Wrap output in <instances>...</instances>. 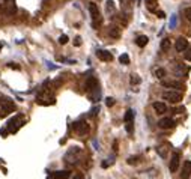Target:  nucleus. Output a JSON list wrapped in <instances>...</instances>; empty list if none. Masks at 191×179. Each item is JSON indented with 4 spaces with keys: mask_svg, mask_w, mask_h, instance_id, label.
<instances>
[{
    "mask_svg": "<svg viewBox=\"0 0 191 179\" xmlns=\"http://www.w3.org/2000/svg\"><path fill=\"white\" fill-rule=\"evenodd\" d=\"M173 72L176 75H179V77H187L188 72H190V66H187L185 63H178L176 62V65L173 66Z\"/></svg>",
    "mask_w": 191,
    "mask_h": 179,
    "instance_id": "nucleus-7",
    "label": "nucleus"
},
{
    "mask_svg": "<svg viewBox=\"0 0 191 179\" xmlns=\"http://www.w3.org/2000/svg\"><path fill=\"white\" fill-rule=\"evenodd\" d=\"M191 176V161H187L182 167V172H181V178L182 179H190Z\"/></svg>",
    "mask_w": 191,
    "mask_h": 179,
    "instance_id": "nucleus-14",
    "label": "nucleus"
},
{
    "mask_svg": "<svg viewBox=\"0 0 191 179\" xmlns=\"http://www.w3.org/2000/svg\"><path fill=\"white\" fill-rule=\"evenodd\" d=\"M130 82H131V84H140V83H142V78H140L137 74H131Z\"/></svg>",
    "mask_w": 191,
    "mask_h": 179,
    "instance_id": "nucleus-20",
    "label": "nucleus"
},
{
    "mask_svg": "<svg viewBox=\"0 0 191 179\" xmlns=\"http://www.w3.org/2000/svg\"><path fill=\"white\" fill-rule=\"evenodd\" d=\"M176 23H178V18H176V17H173V18H172V24H170V26L173 27V26H175Z\"/></svg>",
    "mask_w": 191,
    "mask_h": 179,
    "instance_id": "nucleus-32",
    "label": "nucleus"
},
{
    "mask_svg": "<svg viewBox=\"0 0 191 179\" xmlns=\"http://www.w3.org/2000/svg\"><path fill=\"white\" fill-rule=\"evenodd\" d=\"M74 45H75V47H78V45H81V38H80V36H77L75 39H74Z\"/></svg>",
    "mask_w": 191,
    "mask_h": 179,
    "instance_id": "nucleus-29",
    "label": "nucleus"
},
{
    "mask_svg": "<svg viewBox=\"0 0 191 179\" xmlns=\"http://www.w3.org/2000/svg\"><path fill=\"white\" fill-rule=\"evenodd\" d=\"M0 48H2V44H0Z\"/></svg>",
    "mask_w": 191,
    "mask_h": 179,
    "instance_id": "nucleus-35",
    "label": "nucleus"
},
{
    "mask_svg": "<svg viewBox=\"0 0 191 179\" xmlns=\"http://www.w3.org/2000/svg\"><path fill=\"white\" fill-rule=\"evenodd\" d=\"M185 60H188V62H191V48L188 50V51L185 53Z\"/></svg>",
    "mask_w": 191,
    "mask_h": 179,
    "instance_id": "nucleus-30",
    "label": "nucleus"
},
{
    "mask_svg": "<svg viewBox=\"0 0 191 179\" xmlns=\"http://www.w3.org/2000/svg\"><path fill=\"white\" fill-rule=\"evenodd\" d=\"M175 48H176V51H185V50H188V39H185L183 36L178 38L176 39V44H175Z\"/></svg>",
    "mask_w": 191,
    "mask_h": 179,
    "instance_id": "nucleus-10",
    "label": "nucleus"
},
{
    "mask_svg": "<svg viewBox=\"0 0 191 179\" xmlns=\"http://www.w3.org/2000/svg\"><path fill=\"white\" fill-rule=\"evenodd\" d=\"M158 127L163 128V129H170V128L175 127V120L172 118H164V119H161L158 122Z\"/></svg>",
    "mask_w": 191,
    "mask_h": 179,
    "instance_id": "nucleus-12",
    "label": "nucleus"
},
{
    "mask_svg": "<svg viewBox=\"0 0 191 179\" xmlns=\"http://www.w3.org/2000/svg\"><path fill=\"white\" fill-rule=\"evenodd\" d=\"M98 87V82H96V78H93V77H90L89 80H87V83H86V89L87 90H93Z\"/></svg>",
    "mask_w": 191,
    "mask_h": 179,
    "instance_id": "nucleus-16",
    "label": "nucleus"
},
{
    "mask_svg": "<svg viewBox=\"0 0 191 179\" xmlns=\"http://www.w3.org/2000/svg\"><path fill=\"white\" fill-rule=\"evenodd\" d=\"M23 118L21 116H15V118H12V119L8 122V125H6V129H8V133H17L20 128L23 127Z\"/></svg>",
    "mask_w": 191,
    "mask_h": 179,
    "instance_id": "nucleus-3",
    "label": "nucleus"
},
{
    "mask_svg": "<svg viewBox=\"0 0 191 179\" xmlns=\"http://www.w3.org/2000/svg\"><path fill=\"white\" fill-rule=\"evenodd\" d=\"M96 56H98L100 60H104V62H111V60H113L111 53L107 51V50H98V51H96Z\"/></svg>",
    "mask_w": 191,
    "mask_h": 179,
    "instance_id": "nucleus-13",
    "label": "nucleus"
},
{
    "mask_svg": "<svg viewBox=\"0 0 191 179\" xmlns=\"http://www.w3.org/2000/svg\"><path fill=\"white\" fill-rule=\"evenodd\" d=\"M71 176L69 170H59V172H53L47 179H68Z\"/></svg>",
    "mask_w": 191,
    "mask_h": 179,
    "instance_id": "nucleus-11",
    "label": "nucleus"
},
{
    "mask_svg": "<svg viewBox=\"0 0 191 179\" xmlns=\"http://www.w3.org/2000/svg\"><path fill=\"white\" fill-rule=\"evenodd\" d=\"M78 154H80V148L74 146L72 149L68 150V154L65 155V161L69 163V164H75L77 160H78Z\"/></svg>",
    "mask_w": 191,
    "mask_h": 179,
    "instance_id": "nucleus-6",
    "label": "nucleus"
},
{
    "mask_svg": "<svg viewBox=\"0 0 191 179\" xmlns=\"http://www.w3.org/2000/svg\"><path fill=\"white\" fill-rule=\"evenodd\" d=\"M163 99H167L168 103H181L182 99V93L181 92H176V90H166L163 92Z\"/></svg>",
    "mask_w": 191,
    "mask_h": 179,
    "instance_id": "nucleus-5",
    "label": "nucleus"
},
{
    "mask_svg": "<svg viewBox=\"0 0 191 179\" xmlns=\"http://www.w3.org/2000/svg\"><path fill=\"white\" fill-rule=\"evenodd\" d=\"M146 3H147L149 9H151L152 6H155V5H157V0H146Z\"/></svg>",
    "mask_w": 191,
    "mask_h": 179,
    "instance_id": "nucleus-28",
    "label": "nucleus"
},
{
    "mask_svg": "<svg viewBox=\"0 0 191 179\" xmlns=\"http://www.w3.org/2000/svg\"><path fill=\"white\" fill-rule=\"evenodd\" d=\"M161 48H163L164 51H168V48H170V39L164 38V39L161 41Z\"/></svg>",
    "mask_w": 191,
    "mask_h": 179,
    "instance_id": "nucleus-19",
    "label": "nucleus"
},
{
    "mask_svg": "<svg viewBox=\"0 0 191 179\" xmlns=\"http://www.w3.org/2000/svg\"><path fill=\"white\" fill-rule=\"evenodd\" d=\"M153 110H155V113H158V114H163V113L167 112V105L164 104V103H153Z\"/></svg>",
    "mask_w": 191,
    "mask_h": 179,
    "instance_id": "nucleus-15",
    "label": "nucleus"
},
{
    "mask_svg": "<svg viewBox=\"0 0 191 179\" xmlns=\"http://www.w3.org/2000/svg\"><path fill=\"white\" fill-rule=\"evenodd\" d=\"M161 84L164 87H176V89H183V83L178 80H168V78H161Z\"/></svg>",
    "mask_w": 191,
    "mask_h": 179,
    "instance_id": "nucleus-8",
    "label": "nucleus"
},
{
    "mask_svg": "<svg viewBox=\"0 0 191 179\" xmlns=\"http://www.w3.org/2000/svg\"><path fill=\"white\" fill-rule=\"evenodd\" d=\"M158 17H160V18H164V17H166V14H164L163 11H158Z\"/></svg>",
    "mask_w": 191,
    "mask_h": 179,
    "instance_id": "nucleus-33",
    "label": "nucleus"
},
{
    "mask_svg": "<svg viewBox=\"0 0 191 179\" xmlns=\"http://www.w3.org/2000/svg\"><path fill=\"white\" fill-rule=\"evenodd\" d=\"M183 15H185L187 21L191 24V6H188V8H185V9H183Z\"/></svg>",
    "mask_w": 191,
    "mask_h": 179,
    "instance_id": "nucleus-22",
    "label": "nucleus"
},
{
    "mask_svg": "<svg viewBox=\"0 0 191 179\" xmlns=\"http://www.w3.org/2000/svg\"><path fill=\"white\" fill-rule=\"evenodd\" d=\"M89 11H90L92 26H93V29H100L102 18H101L100 9H98V6H96V3H90V5H89Z\"/></svg>",
    "mask_w": 191,
    "mask_h": 179,
    "instance_id": "nucleus-2",
    "label": "nucleus"
},
{
    "mask_svg": "<svg viewBox=\"0 0 191 179\" xmlns=\"http://www.w3.org/2000/svg\"><path fill=\"white\" fill-rule=\"evenodd\" d=\"M89 129H90V127H89V124L86 120H78V122L74 124V131L80 137H84V135L89 134Z\"/></svg>",
    "mask_w": 191,
    "mask_h": 179,
    "instance_id": "nucleus-4",
    "label": "nucleus"
},
{
    "mask_svg": "<svg viewBox=\"0 0 191 179\" xmlns=\"http://www.w3.org/2000/svg\"><path fill=\"white\" fill-rule=\"evenodd\" d=\"M74 179H83V175H75V176H74Z\"/></svg>",
    "mask_w": 191,
    "mask_h": 179,
    "instance_id": "nucleus-34",
    "label": "nucleus"
},
{
    "mask_svg": "<svg viewBox=\"0 0 191 179\" xmlns=\"http://www.w3.org/2000/svg\"><path fill=\"white\" fill-rule=\"evenodd\" d=\"M164 75H166V71H164L163 68H157V69H155V77H158V78H164Z\"/></svg>",
    "mask_w": 191,
    "mask_h": 179,
    "instance_id": "nucleus-23",
    "label": "nucleus"
},
{
    "mask_svg": "<svg viewBox=\"0 0 191 179\" xmlns=\"http://www.w3.org/2000/svg\"><path fill=\"white\" fill-rule=\"evenodd\" d=\"M98 112H100V107H95V108H93V110L90 112V116H95V114H96Z\"/></svg>",
    "mask_w": 191,
    "mask_h": 179,
    "instance_id": "nucleus-31",
    "label": "nucleus"
},
{
    "mask_svg": "<svg viewBox=\"0 0 191 179\" xmlns=\"http://www.w3.org/2000/svg\"><path fill=\"white\" fill-rule=\"evenodd\" d=\"M110 36H113V38H119L121 36V32L117 29H111L110 30Z\"/></svg>",
    "mask_w": 191,
    "mask_h": 179,
    "instance_id": "nucleus-24",
    "label": "nucleus"
},
{
    "mask_svg": "<svg viewBox=\"0 0 191 179\" xmlns=\"http://www.w3.org/2000/svg\"><path fill=\"white\" fill-rule=\"evenodd\" d=\"M59 42H60L62 45H65L66 42H68V36H66V35H62V36L59 38Z\"/></svg>",
    "mask_w": 191,
    "mask_h": 179,
    "instance_id": "nucleus-26",
    "label": "nucleus"
},
{
    "mask_svg": "<svg viewBox=\"0 0 191 179\" xmlns=\"http://www.w3.org/2000/svg\"><path fill=\"white\" fill-rule=\"evenodd\" d=\"M119 62H121L122 65H128V63H130V56H128V54H121V56H119Z\"/></svg>",
    "mask_w": 191,
    "mask_h": 179,
    "instance_id": "nucleus-21",
    "label": "nucleus"
},
{
    "mask_svg": "<svg viewBox=\"0 0 191 179\" xmlns=\"http://www.w3.org/2000/svg\"><path fill=\"white\" fill-rule=\"evenodd\" d=\"M106 105H107V107H113V105H115V99H113V98H106Z\"/></svg>",
    "mask_w": 191,
    "mask_h": 179,
    "instance_id": "nucleus-25",
    "label": "nucleus"
},
{
    "mask_svg": "<svg viewBox=\"0 0 191 179\" xmlns=\"http://www.w3.org/2000/svg\"><path fill=\"white\" fill-rule=\"evenodd\" d=\"M125 122H134V110H126L125 113Z\"/></svg>",
    "mask_w": 191,
    "mask_h": 179,
    "instance_id": "nucleus-18",
    "label": "nucleus"
},
{
    "mask_svg": "<svg viewBox=\"0 0 191 179\" xmlns=\"http://www.w3.org/2000/svg\"><path fill=\"white\" fill-rule=\"evenodd\" d=\"M147 42H149V39H147V36H145V35H142V36H138L137 39H136V44H137L138 47H146Z\"/></svg>",
    "mask_w": 191,
    "mask_h": 179,
    "instance_id": "nucleus-17",
    "label": "nucleus"
},
{
    "mask_svg": "<svg viewBox=\"0 0 191 179\" xmlns=\"http://www.w3.org/2000/svg\"><path fill=\"white\" fill-rule=\"evenodd\" d=\"M15 110V104L9 99V98H3L0 99V118L8 116L9 113H12Z\"/></svg>",
    "mask_w": 191,
    "mask_h": 179,
    "instance_id": "nucleus-1",
    "label": "nucleus"
},
{
    "mask_svg": "<svg viewBox=\"0 0 191 179\" xmlns=\"http://www.w3.org/2000/svg\"><path fill=\"white\" fill-rule=\"evenodd\" d=\"M179 163H181V154H179V152H175V154L172 155V160H170V166H168L170 172L175 173L176 170H178V167H179Z\"/></svg>",
    "mask_w": 191,
    "mask_h": 179,
    "instance_id": "nucleus-9",
    "label": "nucleus"
},
{
    "mask_svg": "<svg viewBox=\"0 0 191 179\" xmlns=\"http://www.w3.org/2000/svg\"><path fill=\"white\" fill-rule=\"evenodd\" d=\"M126 163H128V164H136V163H137V157L128 158V160H126Z\"/></svg>",
    "mask_w": 191,
    "mask_h": 179,
    "instance_id": "nucleus-27",
    "label": "nucleus"
}]
</instances>
